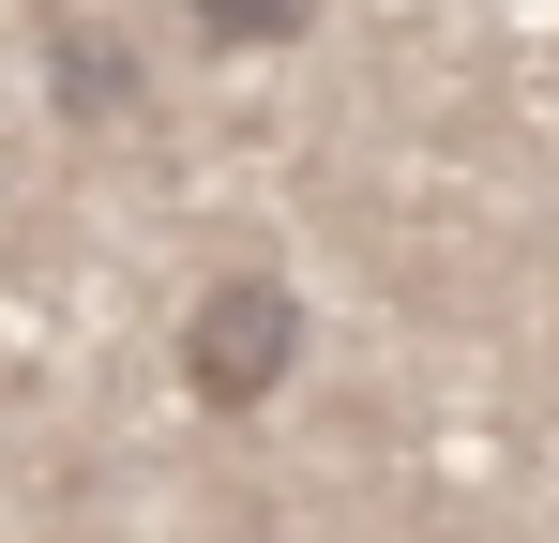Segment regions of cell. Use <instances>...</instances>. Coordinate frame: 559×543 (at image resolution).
Here are the masks:
<instances>
[{"instance_id": "7a4b0ae2", "label": "cell", "mask_w": 559, "mask_h": 543, "mask_svg": "<svg viewBox=\"0 0 559 543\" xmlns=\"http://www.w3.org/2000/svg\"><path fill=\"white\" fill-rule=\"evenodd\" d=\"M302 15H318V0H197L212 46H302Z\"/></svg>"}, {"instance_id": "6da1fadb", "label": "cell", "mask_w": 559, "mask_h": 543, "mask_svg": "<svg viewBox=\"0 0 559 543\" xmlns=\"http://www.w3.org/2000/svg\"><path fill=\"white\" fill-rule=\"evenodd\" d=\"M287 377H302V287L287 272H212L182 302V393L212 408V423H242V408H273Z\"/></svg>"}]
</instances>
